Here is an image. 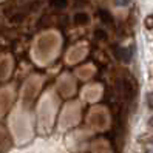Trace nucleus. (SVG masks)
I'll return each instance as SVG.
<instances>
[{"instance_id": "423d86ee", "label": "nucleus", "mask_w": 153, "mask_h": 153, "mask_svg": "<svg viewBox=\"0 0 153 153\" xmlns=\"http://www.w3.org/2000/svg\"><path fill=\"white\" fill-rule=\"evenodd\" d=\"M128 2H130V0H114V3L118 6H127Z\"/></svg>"}, {"instance_id": "20e7f679", "label": "nucleus", "mask_w": 153, "mask_h": 153, "mask_svg": "<svg viewBox=\"0 0 153 153\" xmlns=\"http://www.w3.org/2000/svg\"><path fill=\"white\" fill-rule=\"evenodd\" d=\"M50 5H51L53 8H59V10H64V8H67L68 2H67V0H51Z\"/></svg>"}, {"instance_id": "39448f33", "label": "nucleus", "mask_w": 153, "mask_h": 153, "mask_svg": "<svg viewBox=\"0 0 153 153\" xmlns=\"http://www.w3.org/2000/svg\"><path fill=\"white\" fill-rule=\"evenodd\" d=\"M146 99H147V105H149V108H153V93H149V94L146 96Z\"/></svg>"}, {"instance_id": "0eeeda50", "label": "nucleus", "mask_w": 153, "mask_h": 153, "mask_svg": "<svg viewBox=\"0 0 153 153\" xmlns=\"http://www.w3.org/2000/svg\"><path fill=\"white\" fill-rule=\"evenodd\" d=\"M146 26H147V28H152V26H153V16H149V17H147Z\"/></svg>"}, {"instance_id": "f03ea898", "label": "nucleus", "mask_w": 153, "mask_h": 153, "mask_svg": "<svg viewBox=\"0 0 153 153\" xmlns=\"http://www.w3.org/2000/svg\"><path fill=\"white\" fill-rule=\"evenodd\" d=\"M90 22V17L87 13H77L74 16V23L76 25H87Z\"/></svg>"}, {"instance_id": "1a4fd4ad", "label": "nucleus", "mask_w": 153, "mask_h": 153, "mask_svg": "<svg viewBox=\"0 0 153 153\" xmlns=\"http://www.w3.org/2000/svg\"><path fill=\"white\" fill-rule=\"evenodd\" d=\"M150 125H152V127H153V118L150 119Z\"/></svg>"}, {"instance_id": "f257e3e1", "label": "nucleus", "mask_w": 153, "mask_h": 153, "mask_svg": "<svg viewBox=\"0 0 153 153\" xmlns=\"http://www.w3.org/2000/svg\"><path fill=\"white\" fill-rule=\"evenodd\" d=\"M113 53L116 59H119L121 62H125V64H128L131 60V50L130 48H125V47H113Z\"/></svg>"}, {"instance_id": "7ed1b4c3", "label": "nucleus", "mask_w": 153, "mask_h": 153, "mask_svg": "<svg viewBox=\"0 0 153 153\" xmlns=\"http://www.w3.org/2000/svg\"><path fill=\"white\" fill-rule=\"evenodd\" d=\"M97 13H99V16H101V20H102L104 23L113 25V17H111V14H110L108 11H105V10H99Z\"/></svg>"}, {"instance_id": "6e6552de", "label": "nucleus", "mask_w": 153, "mask_h": 153, "mask_svg": "<svg viewBox=\"0 0 153 153\" xmlns=\"http://www.w3.org/2000/svg\"><path fill=\"white\" fill-rule=\"evenodd\" d=\"M94 36H96V37H101V39H105V37H107V34H105L104 31H96Z\"/></svg>"}]
</instances>
